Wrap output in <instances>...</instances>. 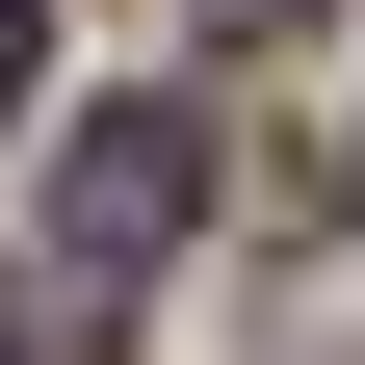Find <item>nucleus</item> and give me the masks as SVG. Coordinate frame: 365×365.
Returning <instances> with one entry per match:
<instances>
[{"instance_id": "f03ea898", "label": "nucleus", "mask_w": 365, "mask_h": 365, "mask_svg": "<svg viewBox=\"0 0 365 365\" xmlns=\"http://www.w3.org/2000/svg\"><path fill=\"white\" fill-rule=\"evenodd\" d=\"M0 365H105V287H78V261H53V287H0Z\"/></svg>"}, {"instance_id": "f257e3e1", "label": "nucleus", "mask_w": 365, "mask_h": 365, "mask_svg": "<svg viewBox=\"0 0 365 365\" xmlns=\"http://www.w3.org/2000/svg\"><path fill=\"white\" fill-rule=\"evenodd\" d=\"M182 235H209V105H78V157H53V261L130 287V261H182Z\"/></svg>"}, {"instance_id": "7ed1b4c3", "label": "nucleus", "mask_w": 365, "mask_h": 365, "mask_svg": "<svg viewBox=\"0 0 365 365\" xmlns=\"http://www.w3.org/2000/svg\"><path fill=\"white\" fill-rule=\"evenodd\" d=\"M26 53H53V0H0V105H26Z\"/></svg>"}, {"instance_id": "20e7f679", "label": "nucleus", "mask_w": 365, "mask_h": 365, "mask_svg": "<svg viewBox=\"0 0 365 365\" xmlns=\"http://www.w3.org/2000/svg\"><path fill=\"white\" fill-rule=\"evenodd\" d=\"M209 26H313V0H209Z\"/></svg>"}]
</instances>
